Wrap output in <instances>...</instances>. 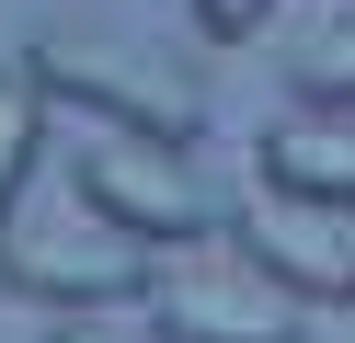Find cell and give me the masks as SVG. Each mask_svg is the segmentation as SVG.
<instances>
[{
	"mask_svg": "<svg viewBox=\"0 0 355 343\" xmlns=\"http://www.w3.org/2000/svg\"><path fill=\"white\" fill-rule=\"evenodd\" d=\"M35 114H46V91H35L24 69H0V218L24 206V172H35Z\"/></svg>",
	"mask_w": 355,
	"mask_h": 343,
	"instance_id": "52a82bcc",
	"label": "cell"
},
{
	"mask_svg": "<svg viewBox=\"0 0 355 343\" xmlns=\"http://www.w3.org/2000/svg\"><path fill=\"white\" fill-rule=\"evenodd\" d=\"M24 80L46 91V103L92 114V126H138V137L195 149V91H184V80H161V69H138V58H103V46H35Z\"/></svg>",
	"mask_w": 355,
	"mask_h": 343,
	"instance_id": "277c9868",
	"label": "cell"
},
{
	"mask_svg": "<svg viewBox=\"0 0 355 343\" xmlns=\"http://www.w3.org/2000/svg\"><path fill=\"white\" fill-rule=\"evenodd\" d=\"M263 12H275V0H195V35H207V46H241V35H263Z\"/></svg>",
	"mask_w": 355,
	"mask_h": 343,
	"instance_id": "9c48e42d",
	"label": "cell"
},
{
	"mask_svg": "<svg viewBox=\"0 0 355 343\" xmlns=\"http://www.w3.org/2000/svg\"><path fill=\"white\" fill-rule=\"evenodd\" d=\"M252 172L286 183V195H321V206H355V103H309L286 126L252 137Z\"/></svg>",
	"mask_w": 355,
	"mask_h": 343,
	"instance_id": "8992f818",
	"label": "cell"
},
{
	"mask_svg": "<svg viewBox=\"0 0 355 343\" xmlns=\"http://www.w3.org/2000/svg\"><path fill=\"white\" fill-rule=\"evenodd\" d=\"M46 343H138V332H126V320H92V309H80V320H58Z\"/></svg>",
	"mask_w": 355,
	"mask_h": 343,
	"instance_id": "30bf717a",
	"label": "cell"
},
{
	"mask_svg": "<svg viewBox=\"0 0 355 343\" xmlns=\"http://www.w3.org/2000/svg\"><path fill=\"white\" fill-rule=\"evenodd\" d=\"M241 263H263L286 297H355V206L263 183V195L241 206Z\"/></svg>",
	"mask_w": 355,
	"mask_h": 343,
	"instance_id": "5b68a950",
	"label": "cell"
},
{
	"mask_svg": "<svg viewBox=\"0 0 355 343\" xmlns=\"http://www.w3.org/2000/svg\"><path fill=\"white\" fill-rule=\"evenodd\" d=\"M149 274H161V252L138 229L92 218L80 195L0 218V286H24L35 309H126V297H149Z\"/></svg>",
	"mask_w": 355,
	"mask_h": 343,
	"instance_id": "6da1fadb",
	"label": "cell"
},
{
	"mask_svg": "<svg viewBox=\"0 0 355 343\" xmlns=\"http://www.w3.org/2000/svg\"><path fill=\"white\" fill-rule=\"evenodd\" d=\"M80 206L115 229H138L149 252H184L218 229L207 183H195V149H172V137H138V126H92L80 137Z\"/></svg>",
	"mask_w": 355,
	"mask_h": 343,
	"instance_id": "7a4b0ae2",
	"label": "cell"
},
{
	"mask_svg": "<svg viewBox=\"0 0 355 343\" xmlns=\"http://www.w3.org/2000/svg\"><path fill=\"white\" fill-rule=\"evenodd\" d=\"M298 103H355V23H332L321 46H298Z\"/></svg>",
	"mask_w": 355,
	"mask_h": 343,
	"instance_id": "ba28073f",
	"label": "cell"
},
{
	"mask_svg": "<svg viewBox=\"0 0 355 343\" xmlns=\"http://www.w3.org/2000/svg\"><path fill=\"white\" fill-rule=\"evenodd\" d=\"M149 320H161V343H298V297L275 286L263 263H207V252H161V274H149Z\"/></svg>",
	"mask_w": 355,
	"mask_h": 343,
	"instance_id": "3957f363",
	"label": "cell"
}]
</instances>
